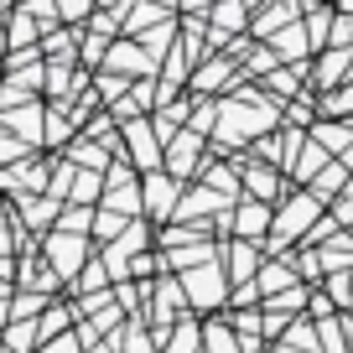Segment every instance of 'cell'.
I'll return each instance as SVG.
<instances>
[{
	"label": "cell",
	"instance_id": "6da1fadb",
	"mask_svg": "<svg viewBox=\"0 0 353 353\" xmlns=\"http://www.w3.org/2000/svg\"><path fill=\"white\" fill-rule=\"evenodd\" d=\"M286 104L260 94V88H244L234 99H219V130H213V145H244V141H260L270 125L281 120Z\"/></svg>",
	"mask_w": 353,
	"mask_h": 353
},
{
	"label": "cell",
	"instance_id": "7a4b0ae2",
	"mask_svg": "<svg viewBox=\"0 0 353 353\" xmlns=\"http://www.w3.org/2000/svg\"><path fill=\"white\" fill-rule=\"evenodd\" d=\"M322 223V203L312 198V192H286V203H281V213L270 219V250H286L291 239H301L307 244L312 239V229Z\"/></svg>",
	"mask_w": 353,
	"mask_h": 353
},
{
	"label": "cell",
	"instance_id": "3957f363",
	"mask_svg": "<svg viewBox=\"0 0 353 353\" xmlns=\"http://www.w3.org/2000/svg\"><path fill=\"white\" fill-rule=\"evenodd\" d=\"M120 145H125V161H130V172H135V176L161 172V141H156L151 120H130V125H120Z\"/></svg>",
	"mask_w": 353,
	"mask_h": 353
},
{
	"label": "cell",
	"instance_id": "277c9868",
	"mask_svg": "<svg viewBox=\"0 0 353 353\" xmlns=\"http://www.w3.org/2000/svg\"><path fill=\"white\" fill-rule=\"evenodd\" d=\"M42 254H47V270L57 281H78L83 276V254H88V234H47L42 239Z\"/></svg>",
	"mask_w": 353,
	"mask_h": 353
},
{
	"label": "cell",
	"instance_id": "5b68a950",
	"mask_svg": "<svg viewBox=\"0 0 353 353\" xmlns=\"http://www.w3.org/2000/svg\"><path fill=\"white\" fill-rule=\"evenodd\" d=\"M182 281V296H188V307L198 312H213L223 296H229V276H223V265H198V270H188V276H176Z\"/></svg>",
	"mask_w": 353,
	"mask_h": 353
},
{
	"label": "cell",
	"instance_id": "8992f818",
	"mask_svg": "<svg viewBox=\"0 0 353 353\" xmlns=\"http://www.w3.org/2000/svg\"><path fill=\"white\" fill-rule=\"evenodd\" d=\"M198 161H203V135H192V130H176V141H166V151H161V172L172 182H188L198 172Z\"/></svg>",
	"mask_w": 353,
	"mask_h": 353
},
{
	"label": "cell",
	"instance_id": "52a82bcc",
	"mask_svg": "<svg viewBox=\"0 0 353 353\" xmlns=\"http://www.w3.org/2000/svg\"><path fill=\"white\" fill-rule=\"evenodd\" d=\"M176 203H182V182H172L166 172L141 176V208L151 219H176Z\"/></svg>",
	"mask_w": 353,
	"mask_h": 353
},
{
	"label": "cell",
	"instance_id": "ba28073f",
	"mask_svg": "<svg viewBox=\"0 0 353 353\" xmlns=\"http://www.w3.org/2000/svg\"><path fill=\"white\" fill-rule=\"evenodd\" d=\"M239 188H244V198H250V203L286 198V192H281V172H276V166H260V161H239Z\"/></svg>",
	"mask_w": 353,
	"mask_h": 353
},
{
	"label": "cell",
	"instance_id": "9c48e42d",
	"mask_svg": "<svg viewBox=\"0 0 353 353\" xmlns=\"http://www.w3.org/2000/svg\"><path fill=\"white\" fill-rule=\"evenodd\" d=\"M229 229H234V239H244V244H265V234H270V203L239 198V208H234Z\"/></svg>",
	"mask_w": 353,
	"mask_h": 353
},
{
	"label": "cell",
	"instance_id": "30bf717a",
	"mask_svg": "<svg viewBox=\"0 0 353 353\" xmlns=\"http://www.w3.org/2000/svg\"><path fill=\"white\" fill-rule=\"evenodd\" d=\"M239 78H244V68L234 63V57H223V52H219V57H208V63L192 73V94H223V88L239 83Z\"/></svg>",
	"mask_w": 353,
	"mask_h": 353
},
{
	"label": "cell",
	"instance_id": "8fae6325",
	"mask_svg": "<svg viewBox=\"0 0 353 353\" xmlns=\"http://www.w3.org/2000/svg\"><path fill=\"white\" fill-rule=\"evenodd\" d=\"M312 83L322 88V94H338V88L353 83V52H338V47H327L322 52V63L312 68Z\"/></svg>",
	"mask_w": 353,
	"mask_h": 353
},
{
	"label": "cell",
	"instance_id": "7c38bea8",
	"mask_svg": "<svg viewBox=\"0 0 353 353\" xmlns=\"http://www.w3.org/2000/svg\"><path fill=\"white\" fill-rule=\"evenodd\" d=\"M42 125H47L42 104H21V110H6V114H0V130L16 135L21 145H37V141H42Z\"/></svg>",
	"mask_w": 353,
	"mask_h": 353
},
{
	"label": "cell",
	"instance_id": "4fadbf2b",
	"mask_svg": "<svg viewBox=\"0 0 353 353\" xmlns=\"http://www.w3.org/2000/svg\"><path fill=\"white\" fill-rule=\"evenodd\" d=\"M0 188L11 192L16 203H32V198H42V166H37V161L6 166V172H0Z\"/></svg>",
	"mask_w": 353,
	"mask_h": 353
},
{
	"label": "cell",
	"instance_id": "5bb4252c",
	"mask_svg": "<svg viewBox=\"0 0 353 353\" xmlns=\"http://www.w3.org/2000/svg\"><path fill=\"white\" fill-rule=\"evenodd\" d=\"M270 52H276V63H281V68H301V63H307V52H312L307 26L291 21L286 32H276V37H270Z\"/></svg>",
	"mask_w": 353,
	"mask_h": 353
},
{
	"label": "cell",
	"instance_id": "9a60e30c",
	"mask_svg": "<svg viewBox=\"0 0 353 353\" xmlns=\"http://www.w3.org/2000/svg\"><path fill=\"white\" fill-rule=\"evenodd\" d=\"M327 166H332V156L322 151L317 141H307V135H301V141H296V151H291V161H286V172H291V176H307V182H317V176L327 172Z\"/></svg>",
	"mask_w": 353,
	"mask_h": 353
},
{
	"label": "cell",
	"instance_id": "2e32d148",
	"mask_svg": "<svg viewBox=\"0 0 353 353\" xmlns=\"http://www.w3.org/2000/svg\"><path fill=\"white\" fill-rule=\"evenodd\" d=\"M291 281H296V265H286V260H270V265H265V260H260V276H254V291L276 301V296H286V291H291Z\"/></svg>",
	"mask_w": 353,
	"mask_h": 353
},
{
	"label": "cell",
	"instance_id": "e0dca14e",
	"mask_svg": "<svg viewBox=\"0 0 353 353\" xmlns=\"http://www.w3.org/2000/svg\"><path fill=\"white\" fill-rule=\"evenodd\" d=\"M250 21H254L250 32L270 42V37H276V32H286L291 21H301V6H265V11H250Z\"/></svg>",
	"mask_w": 353,
	"mask_h": 353
},
{
	"label": "cell",
	"instance_id": "ac0fdd59",
	"mask_svg": "<svg viewBox=\"0 0 353 353\" xmlns=\"http://www.w3.org/2000/svg\"><path fill=\"white\" fill-rule=\"evenodd\" d=\"M254 276H260V244H244V239H234V244H229V281L250 286Z\"/></svg>",
	"mask_w": 353,
	"mask_h": 353
},
{
	"label": "cell",
	"instance_id": "d6986e66",
	"mask_svg": "<svg viewBox=\"0 0 353 353\" xmlns=\"http://www.w3.org/2000/svg\"><path fill=\"white\" fill-rule=\"evenodd\" d=\"M6 21H11V26H6V47H16V52H37L32 42H37V32H42V26H37L26 11H6Z\"/></svg>",
	"mask_w": 353,
	"mask_h": 353
},
{
	"label": "cell",
	"instance_id": "ffe728a7",
	"mask_svg": "<svg viewBox=\"0 0 353 353\" xmlns=\"http://www.w3.org/2000/svg\"><path fill=\"white\" fill-rule=\"evenodd\" d=\"M203 353H244L239 348V338H234V327L229 322H203Z\"/></svg>",
	"mask_w": 353,
	"mask_h": 353
},
{
	"label": "cell",
	"instance_id": "44dd1931",
	"mask_svg": "<svg viewBox=\"0 0 353 353\" xmlns=\"http://www.w3.org/2000/svg\"><path fill=\"white\" fill-rule=\"evenodd\" d=\"M99 198H104V176L78 172V176H73V188H68V203H73V208H94Z\"/></svg>",
	"mask_w": 353,
	"mask_h": 353
},
{
	"label": "cell",
	"instance_id": "7402d4cb",
	"mask_svg": "<svg viewBox=\"0 0 353 353\" xmlns=\"http://www.w3.org/2000/svg\"><path fill=\"white\" fill-rule=\"evenodd\" d=\"M0 348L6 353H37V322H6Z\"/></svg>",
	"mask_w": 353,
	"mask_h": 353
},
{
	"label": "cell",
	"instance_id": "603a6c76",
	"mask_svg": "<svg viewBox=\"0 0 353 353\" xmlns=\"http://www.w3.org/2000/svg\"><path fill=\"white\" fill-rule=\"evenodd\" d=\"M161 348L166 353H203V327H198V322H176V327L166 332Z\"/></svg>",
	"mask_w": 353,
	"mask_h": 353
},
{
	"label": "cell",
	"instance_id": "cb8c5ba5",
	"mask_svg": "<svg viewBox=\"0 0 353 353\" xmlns=\"http://www.w3.org/2000/svg\"><path fill=\"white\" fill-rule=\"evenodd\" d=\"M68 322H73V307H47L42 317H37V348H42V343H52V332L63 338Z\"/></svg>",
	"mask_w": 353,
	"mask_h": 353
},
{
	"label": "cell",
	"instance_id": "d4e9b609",
	"mask_svg": "<svg viewBox=\"0 0 353 353\" xmlns=\"http://www.w3.org/2000/svg\"><path fill=\"white\" fill-rule=\"evenodd\" d=\"M338 188H348V172H343V166H338V161H332V166H327V172H322V176H317V182H312V198H317V203H322V208H327V203H338Z\"/></svg>",
	"mask_w": 353,
	"mask_h": 353
},
{
	"label": "cell",
	"instance_id": "484cf974",
	"mask_svg": "<svg viewBox=\"0 0 353 353\" xmlns=\"http://www.w3.org/2000/svg\"><path fill=\"white\" fill-rule=\"evenodd\" d=\"M239 21H250L244 6H223V11H213V47L229 42V32H239Z\"/></svg>",
	"mask_w": 353,
	"mask_h": 353
},
{
	"label": "cell",
	"instance_id": "4316f807",
	"mask_svg": "<svg viewBox=\"0 0 353 353\" xmlns=\"http://www.w3.org/2000/svg\"><path fill=\"white\" fill-rule=\"evenodd\" d=\"M317 110H322V120H353V83L348 88H338V94H322V104H317Z\"/></svg>",
	"mask_w": 353,
	"mask_h": 353
},
{
	"label": "cell",
	"instance_id": "83f0119b",
	"mask_svg": "<svg viewBox=\"0 0 353 353\" xmlns=\"http://www.w3.org/2000/svg\"><path fill=\"white\" fill-rule=\"evenodd\" d=\"M57 208H63V203L57 198H32V203H21V219H26V229H47V219H57Z\"/></svg>",
	"mask_w": 353,
	"mask_h": 353
},
{
	"label": "cell",
	"instance_id": "f1b7e54d",
	"mask_svg": "<svg viewBox=\"0 0 353 353\" xmlns=\"http://www.w3.org/2000/svg\"><path fill=\"white\" fill-rule=\"evenodd\" d=\"M42 141L52 145V151H57V145H68V141H73V120H68L63 110H52V114H47V125H42Z\"/></svg>",
	"mask_w": 353,
	"mask_h": 353
},
{
	"label": "cell",
	"instance_id": "f546056e",
	"mask_svg": "<svg viewBox=\"0 0 353 353\" xmlns=\"http://www.w3.org/2000/svg\"><path fill=\"white\" fill-rule=\"evenodd\" d=\"M317 332H322V348H327V353H348V332H343V322H338V317L317 322Z\"/></svg>",
	"mask_w": 353,
	"mask_h": 353
},
{
	"label": "cell",
	"instance_id": "4dcf8cb0",
	"mask_svg": "<svg viewBox=\"0 0 353 353\" xmlns=\"http://www.w3.org/2000/svg\"><path fill=\"white\" fill-rule=\"evenodd\" d=\"M26 156H32V145H21L16 135H6V130H0V166H21Z\"/></svg>",
	"mask_w": 353,
	"mask_h": 353
},
{
	"label": "cell",
	"instance_id": "1f68e13d",
	"mask_svg": "<svg viewBox=\"0 0 353 353\" xmlns=\"http://www.w3.org/2000/svg\"><path fill=\"white\" fill-rule=\"evenodd\" d=\"M78 286H83V291H104V286H110V270H104V260L83 265V276H78Z\"/></svg>",
	"mask_w": 353,
	"mask_h": 353
},
{
	"label": "cell",
	"instance_id": "d6a6232c",
	"mask_svg": "<svg viewBox=\"0 0 353 353\" xmlns=\"http://www.w3.org/2000/svg\"><path fill=\"white\" fill-rule=\"evenodd\" d=\"M94 229H99V239H120V234L130 229V223H125V219H114V213H104V208H99V213H94Z\"/></svg>",
	"mask_w": 353,
	"mask_h": 353
},
{
	"label": "cell",
	"instance_id": "836d02e7",
	"mask_svg": "<svg viewBox=\"0 0 353 353\" xmlns=\"http://www.w3.org/2000/svg\"><path fill=\"white\" fill-rule=\"evenodd\" d=\"M327 301L348 307V301H353V281H348V276H327Z\"/></svg>",
	"mask_w": 353,
	"mask_h": 353
},
{
	"label": "cell",
	"instance_id": "e575fe53",
	"mask_svg": "<svg viewBox=\"0 0 353 353\" xmlns=\"http://www.w3.org/2000/svg\"><path fill=\"white\" fill-rule=\"evenodd\" d=\"M37 353H83V343H78V332H63V338H52V343H42Z\"/></svg>",
	"mask_w": 353,
	"mask_h": 353
},
{
	"label": "cell",
	"instance_id": "d590c367",
	"mask_svg": "<svg viewBox=\"0 0 353 353\" xmlns=\"http://www.w3.org/2000/svg\"><path fill=\"white\" fill-rule=\"evenodd\" d=\"M286 120L291 125H312V99H301V94H296V99H286Z\"/></svg>",
	"mask_w": 353,
	"mask_h": 353
},
{
	"label": "cell",
	"instance_id": "8d00e7d4",
	"mask_svg": "<svg viewBox=\"0 0 353 353\" xmlns=\"http://www.w3.org/2000/svg\"><path fill=\"white\" fill-rule=\"evenodd\" d=\"M301 301H307V286H291L286 296H276V301H270V312H281V317H286V312H291V307H301Z\"/></svg>",
	"mask_w": 353,
	"mask_h": 353
},
{
	"label": "cell",
	"instance_id": "74e56055",
	"mask_svg": "<svg viewBox=\"0 0 353 353\" xmlns=\"http://www.w3.org/2000/svg\"><path fill=\"white\" fill-rule=\"evenodd\" d=\"M296 270H307V281H322V276H327V270H322V254H296Z\"/></svg>",
	"mask_w": 353,
	"mask_h": 353
},
{
	"label": "cell",
	"instance_id": "f35d334b",
	"mask_svg": "<svg viewBox=\"0 0 353 353\" xmlns=\"http://www.w3.org/2000/svg\"><path fill=\"white\" fill-rule=\"evenodd\" d=\"M88 16H94L88 6H57V21H88Z\"/></svg>",
	"mask_w": 353,
	"mask_h": 353
},
{
	"label": "cell",
	"instance_id": "ab89813d",
	"mask_svg": "<svg viewBox=\"0 0 353 353\" xmlns=\"http://www.w3.org/2000/svg\"><path fill=\"white\" fill-rule=\"evenodd\" d=\"M343 332H348V338H353V317H343Z\"/></svg>",
	"mask_w": 353,
	"mask_h": 353
},
{
	"label": "cell",
	"instance_id": "60d3db41",
	"mask_svg": "<svg viewBox=\"0 0 353 353\" xmlns=\"http://www.w3.org/2000/svg\"><path fill=\"white\" fill-rule=\"evenodd\" d=\"M0 353H6V348H0Z\"/></svg>",
	"mask_w": 353,
	"mask_h": 353
},
{
	"label": "cell",
	"instance_id": "b9f144b4",
	"mask_svg": "<svg viewBox=\"0 0 353 353\" xmlns=\"http://www.w3.org/2000/svg\"><path fill=\"white\" fill-rule=\"evenodd\" d=\"M348 234H353V229H348Z\"/></svg>",
	"mask_w": 353,
	"mask_h": 353
}]
</instances>
